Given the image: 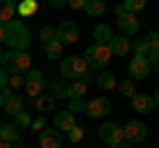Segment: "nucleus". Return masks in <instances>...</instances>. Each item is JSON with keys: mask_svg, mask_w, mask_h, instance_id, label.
I'll return each mask as SVG.
<instances>
[{"mask_svg": "<svg viewBox=\"0 0 159 148\" xmlns=\"http://www.w3.org/2000/svg\"><path fill=\"white\" fill-rule=\"evenodd\" d=\"M29 42H32V32L24 19L0 24V45H6L8 50H27Z\"/></svg>", "mask_w": 159, "mask_h": 148, "instance_id": "f257e3e1", "label": "nucleus"}, {"mask_svg": "<svg viewBox=\"0 0 159 148\" xmlns=\"http://www.w3.org/2000/svg\"><path fill=\"white\" fill-rule=\"evenodd\" d=\"M58 66H61V77H64V80H69V82L90 74V66H88L85 56H64Z\"/></svg>", "mask_w": 159, "mask_h": 148, "instance_id": "f03ea898", "label": "nucleus"}, {"mask_svg": "<svg viewBox=\"0 0 159 148\" xmlns=\"http://www.w3.org/2000/svg\"><path fill=\"white\" fill-rule=\"evenodd\" d=\"M88 61V66L90 69H98V72H103V69L109 66V61H111V48L109 45H101V42H93V45H88V50L82 53Z\"/></svg>", "mask_w": 159, "mask_h": 148, "instance_id": "7ed1b4c3", "label": "nucleus"}, {"mask_svg": "<svg viewBox=\"0 0 159 148\" xmlns=\"http://www.w3.org/2000/svg\"><path fill=\"white\" fill-rule=\"evenodd\" d=\"M29 66H32V58H29L27 50H6V69L8 74H27Z\"/></svg>", "mask_w": 159, "mask_h": 148, "instance_id": "20e7f679", "label": "nucleus"}, {"mask_svg": "<svg viewBox=\"0 0 159 148\" xmlns=\"http://www.w3.org/2000/svg\"><path fill=\"white\" fill-rule=\"evenodd\" d=\"M45 87H48L45 74L40 72V69H29L27 77H24V93H27V101H37Z\"/></svg>", "mask_w": 159, "mask_h": 148, "instance_id": "39448f33", "label": "nucleus"}, {"mask_svg": "<svg viewBox=\"0 0 159 148\" xmlns=\"http://www.w3.org/2000/svg\"><path fill=\"white\" fill-rule=\"evenodd\" d=\"M98 137L111 148V146L125 143V130H122V124H114V122H101V127H98Z\"/></svg>", "mask_w": 159, "mask_h": 148, "instance_id": "423d86ee", "label": "nucleus"}, {"mask_svg": "<svg viewBox=\"0 0 159 148\" xmlns=\"http://www.w3.org/2000/svg\"><path fill=\"white\" fill-rule=\"evenodd\" d=\"M114 16H117V27L122 29L127 37L138 34V29H141V21L135 19V13H127L122 6H114Z\"/></svg>", "mask_w": 159, "mask_h": 148, "instance_id": "0eeeda50", "label": "nucleus"}, {"mask_svg": "<svg viewBox=\"0 0 159 148\" xmlns=\"http://www.w3.org/2000/svg\"><path fill=\"white\" fill-rule=\"evenodd\" d=\"M122 130H125V143H130V146L143 143V140H146V135H148V127L143 124L141 119H130V122H125V124H122Z\"/></svg>", "mask_w": 159, "mask_h": 148, "instance_id": "6e6552de", "label": "nucleus"}, {"mask_svg": "<svg viewBox=\"0 0 159 148\" xmlns=\"http://www.w3.org/2000/svg\"><path fill=\"white\" fill-rule=\"evenodd\" d=\"M111 108H114V103L101 95V98H90V101H88L85 114L90 116V119H106V116L111 114Z\"/></svg>", "mask_w": 159, "mask_h": 148, "instance_id": "1a4fd4ad", "label": "nucleus"}, {"mask_svg": "<svg viewBox=\"0 0 159 148\" xmlns=\"http://www.w3.org/2000/svg\"><path fill=\"white\" fill-rule=\"evenodd\" d=\"M56 40L61 42V45H72V42L80 40V27L77 21H61L56 27Z\"/></svg>", "mask_w": 159, "mask_h": 148, "instance_id": "9d476101", "label": "nucleus"}, {"mask_svg": "<svg viewBox=\"0 0 159 148\" xmlns=\"http://www.w3.org/2000/svg\"><path fill=\"white\" fill-rule=\"evenodd\" d=\"M127 74L130 80H146L151 74V63H148L146 56H133V61L127 63Z\"/></svg>", "mask_w": 159, "mask_h": 148, "instance_id": "9b49d317", "label": "nucleus"}, {"mask_svg": "<svg viewBox=\"0 0 159 148\" xmlns=\"http://www.w3.org/2000/svg\"><path fill=\"white\" fill-rule=\"evenodd\" d=\"M130 106L135 114H151L154 108H157V103H154V95H146V93H135V95L130 98Z\"/></svg>", "mask_w": 159, "mask_h": 148, "instance_id": "f8f14e48", "label": "nucleus"}, {"mask_svg": "<svg viewBox=\"0 0 159 148\" xmlns=\"http://www.w3.org/2000/svg\"><path fill=\"white\" fill-rule=\"evenodd\" d=\"M40 135V148H61V130L56 127H45Z\"/></svg>", "mask_w": 159, "mask_h": 148, "instance_id": "ddd939ff", "label": "nucleus"}, {"mask_svg": "<svg viewBox=\"0 0 159 148\" xmlns=\"http://www.w3.org/2000/svg\"><path fill=\"white\" fill-rule=\"evenodd\" d=\"M74 116H77V114H72L69 108H64V111H56V116H53V127H56V130H61V132H69L72 127H77Z\"/></svg>", "mask_w": 159, "mask_h": 148, "instance_id": "4468645a", "label": "nucleus"}, {"mask_svg": "<svg viewBox=\"0 0 159 148\" xmlns=\"http://www.w3.org/2000/svg\"><path fill=\"white\" fill-rule=\"evenodd\" d=\"M109 48H111V56H127L133 50V40L127 34H114V40L109 42Z\"/></svg>", "mask_w": 159, "mask_h": 148, "instance_id": "2eb2a0df", "label": "nucleus"}, {"mask_svg": "<svg viewBox=\"0 0 159 148\" xmlns=\"http://www.w3.org/2000/svg\"><path fill=\"white\" fill-rule=\"evenodd\" d=\"M48 93H51L53 98H64V101H69V80H64V77H56V80L48 82Z\"/></svg>", "mask_w": 159, "mask_h": 148, "instance_id": "dca6fc26", "label": "nucleus"}, {"mask_svg": "<svg viewBox=\"0 0 159 148\" xmlns=\"http://www.w3.org/2000/svg\"><path fill=\"white\" fill-rule=\"evenodd\" d=\"M24 108H27V98H19L16 93H13L11 98H6V103H3V111H6V116H16V114H21Z\"/></svg>", "mask_w": 159, "mask_h": 148, "instance_id": "f3484780", "label": "nucleus"}, {"mask_svg": "<svg viewBox=\"0 0 159 148\" xmlns=\"http://www.w3.org/2000/svg\"><path fill=\"white\" fill-rule=\"evenodd\" d=\"M90 80H93V77L88 74V77H80V80H72V82H69V101H72V98H85Z\"/></svg>", "mask_w": 159, "mask_h": 148, "instance_id": "a211bd4d", "label": "nucleus"}, {"mask_svg": "<svg viewBox=\"0 0 159 148\" xmlns=\"http://www.w3.org/2000/svg\"><path fill=\"white\" fill-rule=\"evenodd\" d=\"M111 40H114V32H111V27H109L106 21L96 24V29H93V42H101V45H109Z\"/></svg>", "mask_w": 159, "mask_h": 148, "instance_id": "6ab92c4d", "label": "nucleus"}, {"mask_svg": "<svg viewBox=\"0 0 159 148\" xmlns=\"http://www.w3.org/2000/svg\"><path fill=\"white\" fill-rule=\"evenodd\" d=\"M16 13H19V3L16 0H0V24L13 21Z\"/></svg>", "mask_w": 159, "mask_h": 148, "instance_id": "aec40b11", "label": "nucleus"}, {"mask_svg": "<svg viewBox=\"0 0 159 148\" xmlns=\"http://www.w3.org/2000/svg\"><path fill=\"white\" fill-rule=\"evenodd\" d=\"M19 137H21V130H19L13 122H3V124H0V140H6V143H19Z\"/></svg>", "mask_w": 159, "mask_h": 148, "instance_id": "412c9836", "label": "nucleus"}, {"mask_svg": "<svg viewBox=\"0 0 159 148\" xmlns=\"http://www.w3.org/2000/svg\"><path fill=\"white\" fill-rule=\"evenodd\" d=\"M43 53H45L48 61H61V58H64V45L58 40H51V42L43 45Z\"/></svg>", "mask_w": 159, "mask_h": 148, "instance_id": "4be33fe9", "label": "nucleus"}, {"mask_svg": "<svg viewBox=\"0 0 159 148\" xmlns=\"http://www.w3.org/2000/svg\"><path fill=\"white\" fill-rule=\"evenodd\" d=\"M96 85L101 87V90H114V87H117L119 82L114 80V74H111V72H106V69H103V72H98V77H96Z\"/></svg>", "mask_w": 159, "mask_h": 148, "instance_id": "5701e85b", "label": "nucleus"}, {"mask_svg": "<svg viewBox=\"0 0 159 148\" xmlns=\"http://www.w3.org/2000/svg\"><path fill=\"white\" fill-rule=\"evenodd\" d=\"M34 106H37L40 114H48V111H53V108H56V98H53L51 93H48V95H40L37 101H34Z\"/></svg>", "mask_w": 159, "mask_h": 148, "instance_id": "b1692460", "label": "nucleus"}, {"mask_svg": "<svg viewBox=\"0 0 159 148\" xmlns=\"http://www.w3.org/2000/svg\"><path fill=\"white\" fill-rule=\"evenodd\" d=\"M85 13H88L90 19H101L103 13H106V3H103V0H90L88 8H85Z\"/></svg>", "mask_w": 159, "mask_h": 148, "instance_id": "393cba45", "label": "nucleus"}, {"mask_svg": "<svg viewBox=\"0 0 159 148\" xmlns=\"http://www.w3.org/2000/svg\"><path fill=\"white\" fill-rule=\"evenodd\" d=\"M32 13H37V0H24V3H19V16L21 19H29Z\"/></svg>", "mask_w": 159, "mask_h": 148, "instance_id": "a878e982", "label": "nucleus"}, {"mask_svg": "<svg viewBox=\"0 0 159 148\" xmlns=\"http://www.w3.org/2000/svg\"><path fill=\"white\" fill-rule=\"evenodd\" d=\"M32 122H34V119L27 114V108H24L21 114H16V116H13V124H16L19 130H27V127H32Z\"/></svg>", "mask_w": 159, "mask_h": 148, "instance_id": "bb28decb", "label": "nucleus"}, {"mask_svg": "<svg viewBox=\"0 0 159 148\" xmlns=\"http://www.w3.org/2000/svg\"><path fill=\"white\" fill-rule=\"evenodd\" d=\"M119 6L125 8L127 13H138V11L146 8V0H125V3H119Z\"/></svg>", "mask_w": 159, "mask_h": 148, "instance_id": "cd10ccee", "label": "nucleus"}, {"mask_svg": "<svg viewBox=\"0 0 159 148\" xmlns=\"http://www.w3.org/2000/svg\"><path fill=\"white\" fill-rule=\"evenodd\" d=\"M117 87H119V93H122L125 98H133V95H135V85H133V80H130V77H127L125 82H119Z\"/></svg>", "mask_w": 159, "mask_h": 148, "instance_id": "c85d7f7f", "label": "nucleus"}, {"mask_svg": "<svg viewBox=\"0 0 159 148\" xmlns=\"http://www.w3.org/2000/svg\"><path fill=\"white\" fill-rule=\"evenodd\" d=\"M133 56H148V42L143 40H133Z\"/></svg>", "mask_w": 159, "mask_h": 148, "instance_id": "c756f323", "label": "nucleus"}, {"mask_svg": "<svg viewBox=\"0 0 159 148\" xmlns=\"http://www.w3.org/2000/svg\"><path fill=\"white\" fill-rule=\"evenodd\" d=\"M85 106L88 103L82 101V98H72V101H69V111H72V114H85Z\"/></svg>", "mask_w": 159, "mask_h": 148, "instance_id": "7c9ffc66", "label": "nucleus"}, {"mask_svg": "<svg viewBox=\"0 0 159 148\" xmlns=\"http://www.w3.org/2000/svg\"><path fill=\"white\" fill-rule=\"evenodd\" d=\"M40 40H43V42L56 40V27H43V29H40Z\"/></svg>", "mask_w": 159, "mask_h": 148, "instance_id": "2f4dec72", "label": "nucleus"}, {"mask_svg": "<svg viewBox=\"0 0 159 148\" xmlns=\"http://www.w3.org/2000/svg\"><path fill=\"white\" fill-rule=\"evenodd\" d=\"M82 137H85L82 127H72V130H69V143H74V146H77V143H82Z\"/></svg>", "mask_w": 159, "mask_h": 148, "instance_id": "473e14b6", "label": "nucleus"}, {"mask_svg": "<svg viewBox=\"0 0 159 148\" xmlns=\"http://www.w3.org/2000/svg\"><path fill=\"white\" fill-rule=\"evenodd\" d=\"M146 42H148V53L159 50V32H148L146 34Z\"/></svg>", "mask_w": 159, "mask_h": 148, "instance_id": "72a5a7b5", "label": "nucleus"}, {"mask_svg": "<svg viewBox=\"0 0 159 148\" xmlns=\"http://www.w3.org/2000/svg\"><path fill=\"white\" fill-rule=\"evenodd\" d=\"M8 87H11V90H21V87H24V74H11Z\"/></svg>", "mask_w": 159, "mask_h": 148, "instance_id": "f704fd0d", "label": "nucleus"}, {"mask_svg": "<svg viewBox=\"0 0 159 148\" xmlns=\"http://www.w3.org/2000/svg\"><path fill=\"white\" fill-rule=\"evenodd\" d=\"M88 3H90V0H66V6H69V8H74V11H85Z\"/></svg>", "mask_w": 159, "mask_h": 148, "instance_id": "c9c22d12", "label": "nucleus"}, {"mask_svg": "<svg viewBox=\"0 0 159 148\" xmlns=\"http://www.w3.org/2000/svg\"><path fill=\"white\" fill-rule=\"evenodd\" d=\"M148 63H151V69H154V72H157L159 74V50H151V53H148Z\"/></svg>", "mask_w": 159, "mask_h": 148, "instance_id": "e433bc0d", "label": "nucleus"}, {"mask_svg": "<svg viewBox=\"0 0 159 148\" xmlns=\"http://www.w3.org/2000/svg\"><path fill=\"white\" fill-rule=\"evenodd\" d=\"M8 82H11V74H8L6 69H0V90H6Z\"/></svg>", "mask_w": 159, "mask_h": 148, "instance_id": "4c0bfd02", "label": "nucleus"}, {"mask_svg": "<svg viewBox=\"0 0 159 148\" xmlns=\"http://www.w3.org/2000/svg\"><path fill=\"white\" fill-rule=\"evenodd\" d=\"M29 130H34V132H43V130H45V119H43V116H40V119H34Z\"/></svg>", "mask_w": 159, "mask_h": 148, "instance_id": "58836bf2", "label": "nucleus"}, {"mask_svg": "<svg viewBox=\"0 0 159 148\" xmlns=\"http://www.w3.org/2000/svg\"><path fill=\"white\" fill-rule=\"evenodd\" d=\"M48 6H51V8H64V6H66V0H48Z\"/></svg>", "mask_w": 159, "mask_h": 148, "instance_id": "ea45409f", "label": "nucleus"}, {"mask_svg": "<svg viewBox=\"0 0 159 148\" xmlns=\"http://www.w3.org/2000/svg\"><path fill=\"white\" fill-rule=\"evenodd\" d=\"M3 63H6V53H3V48H0V69H3Z\"/></svg>", "mask_w": 159, "mask_h": 148, "instance_id": "a19ab883", "label": "nucleus"}, {"mask_svg": "<svg viewBox=\"0 0 159 148\" xmlns=\"http://www.w3.org/2000/svg\"><path fill=\"white\" fill-rule=\"evenodd\" d=\"M0 148H13V143H6V140H0Z\"/></svg>", "mask_w": 159, "mask_h": 148, "instance_id": "79ce46f5", "label": "nucleus"}, {"mask_svg": "<svg viewBox=\"0 0 159 148\" xmlns=\"http://www.w3.org/2000/svg\"><path fill=\"white\" fill-rule=\"evenodd\" d=\"M111 148H133L130 143H119V146H111Z\"/></svg>", "mask_w": 159, "mask_h": 148, "instance_id": "37998d69", "label": "nucleus"}, {"mask_svg": "<svg viewBox=\"0 0 159 148\" xmlns=\"http://www.w3.org/2000/svg\"><path fill=\"white\" fill-rule=\"evenodd\" d=\"M154 103H157V106H159V90L154 93Z\"/></svg>", "mask_w": 159, "mask_h": 148, "instance_id": "c03bdc74", "label": "nucleus"}, {"mask_svg": "<svg viewBox=\"0 0 159 148\" xmlns=\"http://www.w3.org/2000/svg\"><path fill=\"white\" fill-rule=\"evenodd\" d=\"M3 103H6V98H3V93H0V108H3Z\"/></svg>", "mask_w": 159, "mask_h": 148, "instance_id": "a18cd8bd", "label": "nucleus"}, {"mask_svg": "<svg viewBox=\"0 0 159 148\" xmlns=\"http://www.w3.org/2000/svg\"><path fill=\"white\" fill-rule=\"evenodd\" d=\"M13 148H27V146H21V143H13Z\"/></svg>", "mask_w": 159, "mask_h": 148, "instance_id": "49530a36", "label": "nucleus"}, {"mask_svg": "<svg viewBox=\"0 0 159 148\" xmlns=\"http://www.w3.org/2000/svg\"><path fill=\"white\" fill-rule=\"evenodd\" d=\"M0 124H3V122H0Z\"/></svg>", "mask_w": 159, "mask_h": 148, "instance_id": "de8ad7c7", "label": "nucleus"}]
</instances>
